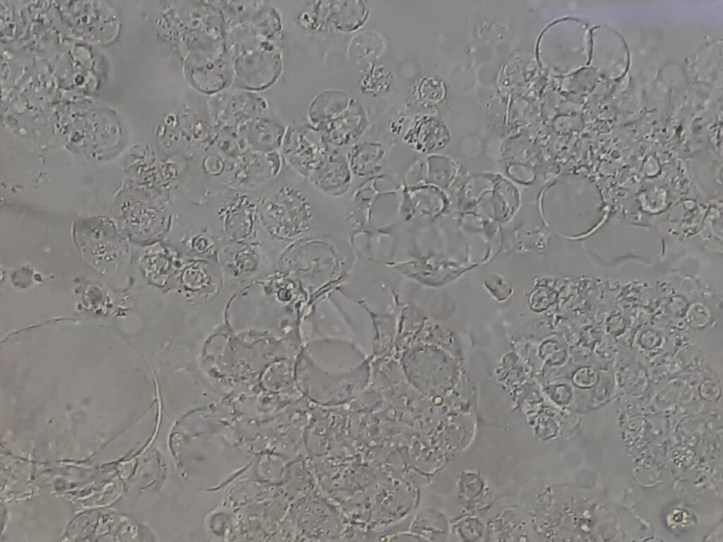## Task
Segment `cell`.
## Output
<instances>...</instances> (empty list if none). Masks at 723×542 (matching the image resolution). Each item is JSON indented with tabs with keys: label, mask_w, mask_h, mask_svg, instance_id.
<instances>
[{
	"label": "cell",
	"mask_w": 723,
	"mask_h": 542,
	"mask_svg": "<svg viewBox=\"0 0 723 542\" xmlns=\"http://www.w3.org/2000/svg\"><path fill=\"white\" fill-rule=\"evenodd\" d=\"M258 222L265 232L280 241H294L311 229L313 219L307 197L294 186L270 187L256 200Z\"/></svg>",
	"instance_id": "1"
},
{
	"label": "cell",
	"mask_w": 723,
	"mask_h": 542,
	"mask_svg": "<svg viewBox=\"0 0 723 542\" xmlns=\"http://www.w3.org/2000/svg\"><path fill=\"white\" fill-rule=\"evenodd\" d=\"M223 235L232 243H249L258 222L257 200L242 192L225 198L215 212Z\"/></svg>",
	"instance_id": "2"
},
{
	"label": "cell",
	"mask_w": 723,
	"mask_h": 542,
	"mask_svg": "<svg viewBox=\"0 0 723 542\" xmlns=\"http://www.w3.org/2000/svg\"><path fill=\"white\" fill-rule=\"evenodd\" d=\"M352 176L347 159L337 152L328 150L308 179L323 193L332 197H342L350 188Z\"/></svg>",
	"instance_id": "3"
},
{
	"label": "cell",
	"mask_w": 723,
	"mask_h": 542,
	"mask_svg": "<svg viewBox=\"0 0 723 542\" xmlns=\"http://www.w3.org/2000/svg\"><path fill=\"white\" fill-rule=\"evenodd\" d=\"M308 136L303 132L292 134L285 149L289 164L307 179L329 150L323 136L317 135L310 138Z\"/></svg>",
	"instance_id": "4"
},
{
	"label": "cell",
	"mask_w": 723,
	"mask_h": 542,
	"mask_svg": "<svg viewBox=\"0 0 723 542\" xmlns=\"http://www.w3.org/2000/svg\"><path fill=\"white\" fill-rule=\"evenodd\" d=\"M377 178L369 179L354 193L345 209V215L349 227L350 237L370 231L371 208L375 200L381 193L376 186Z\"/></svg>",
	"instance_id": "5"
},
{
	"label": "cell",
	"mask_w": 723,
	"mask_h": 542,
	"mask_svg": "<svg viewBox=\"0 0 723 542\" xmlns=\"http://www.w3.org/2000/svg\"><path fill=\"white\" fill-rule=\"evenodd\" d=\"M123 203L121 210L125 222L137 235L143 239L154 238L165 230L167 219L158 209L133 200Z\"/></svg>",
	"instance_id": "6"
},
{
	"label": "cell",
	"mask_w": 723,
	"mask_h": 542,
	"mask_svg": "<svg viewBox=\"0 0 723 542\" xmlns=\"http://www.w3.org/2000/svg\"><path fill=\"white\" fill-rule=\"evenodd\" d=\"M385 150L376 142H364L352 146L347 161L352 174L361 179L377 178L384 166Z\"/></svg>",
	"instance_id": "7"
}]
</instances>
